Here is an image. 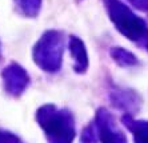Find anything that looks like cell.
<instances>
[{
    "label": "cell",
    "instance_id": "obj_1",
    "mask_svg": "<svg viewBox=\"0 0 148 143\" xmlns=\"http://www.w3.org/2000/svg\"><path fill=\"white\" fill-rule=\"evenodd\" d=\"M63 34L59 31H47L39 39L32 50L35 63L47 72H56L60 68L63 58Z\"/></svg>",
    "mask_w": 148,
    "mask_h": 143
},
{
    "label": "cell",
    "instance_id": "obj_2",
    "mask_svg": "<svg viewBox=\"0 0 148 143\" xmlns=\"http://www.w3.org/2000/svg\"><path fill=\"white\" fill-rule=\"evenodd\" d=\"M1 76H3L5 91L12 96L21 95L29 84V76L27 71L15 62L4 68Z\"/></svg>",
    "mask_w": 148,
    "mask_h": 143
},
{
    "label": "cell",
    "instance_id": "obj_3",
    "mask_svg": "<svg viewBox=\"0 0 148 143\" xmlns=\"http://www.w3.org/2000/svg\"><path fill=\"white\" fill-rule=\"evenodd\" d=\"M38 118L40 123L45 126L44 129L48 130L51 134H62V131L64 133L66 130H68L69 115H67L64 111L56 110L55 106L52 104L43 106L38 112Z\"/></svg>",
    "mask_w": 148,
    "mask_h": 143
},
{
    "label": "cell",
    "instance_id": "obj_4",
    "mask_svg": "<svg viewBox=\"0 0 148 143\" xmlns=\"http://www.w3.org/2000/svg\"><path fill=\"white\" fill-rule=\"evenodd\" d=\"M69 50L76 60L75 71L76 72H84L87 70V66H88V58H87L86 47H84L83 42L76 36H71L69 38Z\"/></svg>",
    "mask_w": 148,
    "mask_h": 143
},
{
    "label": "cell",
    "instance_id": "obj_5",
    "mask_svg": "<svg viewBox=\"0 0 148 143\" xmlns=\"http://www.w3.org/2000/svg\"><path fill=\"white\" fill-rule=\"evenodd\" d=\"M15 3L19 12L28 18H35L41 8V0H15Z\"/></svg>",
    "mask_w": 148,
    "mask_h": 143
}]
</instances>
